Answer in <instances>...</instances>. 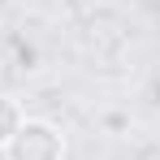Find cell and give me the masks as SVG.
<instances>
[{"label":"cell","instance_id":"6da1fadb","mask_svg":"<svg viewBox=\"0 0 160 160\" xmlns=\"http://www.w3.org/2000/svg\"><path fill=\"white\" fill-rule=\"evenodd\" d=\"M61 156H65V134L39 117H26L22 130L4 147V160H61Z\"/></svg>","mask_w":160,"mask_h":160},{"label":"cell","instance_id":"7a4b0ae2","mask_svg":"<svg viewBox=\"0 0 160 160\" xmlns=\"http://www.w3.org/2000/svg\"><path fill=\"white\" fill-rule=\"evenodd\" d=\"M22 121H26V112H22V104L13 100V95H0V152L9 147V138L22 130Z\"/></svg>","mask_w":160,"mask_h":160}]
</instances>
